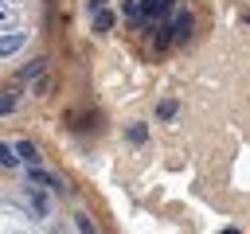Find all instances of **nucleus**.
Here are the masks:
<instances>
[{
    "label": "nucleus",
    "mask_w": 250,
    "mask_h": 234,
    "mask_svg": "<svg viewBox=\"0 0 250 234\" xmlns=\"http://www.w3.org/2000/svg\"><path fill=\"white\" fill-rule=\"evenodd\" d=\"M191 27H195V16H191L188 8H180V12L172 16V23H168L172 43H188V39H191Z\"/></svg>",
    "instance_id": "nucleus-1"
},
{
    "label": "nucleus",
    "mask_w": 250,
    "mask_h": 234,
    "mask_svg": "<svg viewBox=\"0 0 250 234\" xmlns=\"http://www.w3.org/2000/svg\"><path fill=\"white\" fill-rule=\"evenodd\" d=\"M31 187H39V191H62V179H55L51 172H43V168H31Z\"/></svg>",
    "instance_id": "nucleus-2"
},
{
    "label": "nucleus",
    "mask_w": 250,
    "mask_h": 234,
    "mask_svg": "<svg viewBox=\"0 0 250 234\" xmlns=\"http://www.w3.org/2000/svg\"><path fill=\"white\" fill-rule=\"evenodd\" d=\"M168 12H172V0H141V16H148V20H160Z\"/></svg>",
    "instance_id": "nucleus-3"
},
{
    "label": "nucleus",
    "mask_w": 250,
    "mask_h": 234,
    "mask_svg": "<svg viewBox=\"0 0 250 234\" xmlns=\"http://www.w3.org/2000/svg\"><path fill=\"white\" fill-rule=\"evenodd\" d=\"M113 20H117V16H113L109 8H102V12H94V31H98V35H105V31L113 27Z\"/></svg>",
    "instance_id": "nucleus-4"
},
{
    "label": "nucleus",
    "mask_w": 250,
    "mask_h": 234,
    "mask_svg": "<svg viewBox=\"0 0 250 234\" xmlns=\"http://www.w3.org/2000/svg\"><path fill=\"white\" fill-rule=\"evenodd\" d=\"M168 43H172V31H168V23H156V27H152V47H156V51H164Z\"/></svg>",
    "instance_id": "nucleus-5"
},
{
    "label": "nucleus",
    "mask_w": 250,
    "mask_h": 234,
    "mask_svg": "<svg viewBox=\"0 0 250 234\" xmlns=\"http://www.w3.org/2000/svg\"><path fill=\"white\" fill-rule=\"evenodd\" d=\"M20 47H23V31H12V35L0 39V55H12V51H20Z\"/></svg>",
    "instance_id": "nucleus-6"
},
{
    "label": "nucleus",
    "mask_w": 250,
    "mask_h": 234,
    "mask_svg": "<svg viewBox=\"0 0 250 234\" xmlns=\"http://www.w3.org/2000/svg\"><path fill=\"white\" fill-rule=\"evenodd\" d=\"M43 66H47V58H31V62L20 70V78H23V82H27V78H39V74H43Z\"/></svg>",
    "instance_id": "nucleus-7"
},
{
    "label": "nucleus",
    "mask_w": 250,
    "mask_h": 234,
    "mask_svg": "<svg viewBox=\"0 0 250 234\" xmlns=\"http://www.w3.org/2000/svg\"><path fill=\"white\" fill-rule=\"evenodd\" d=\"M16 152H20V160H27V164H39V148H35L31 140H23V144H16Z\"/></svg>",
    "instance_id": "nucleus-8"
},
{
    "label": "nucleus",
    "mask_w": 250,
    "mask_h": 234,
    "mask_svg": "<svg viewBox=\"0 0 250 234\" xmlns=\"http://www.w3.org/2000/svg\"><path fill=\"white\" fill-rule=\"evenodd\" d=\"M176 109H180V105H176L172 98H164V101L156 105V117H160V121H168V117H176Z\"/></svg>",
    "instance_id": "nucleus-9"
},
{
    "label": "nucleus",
    "mask_w": 250,
    "mask_h": 234,
    "mask_svg": "<svg viewBox=\"0 0 250 234\" xmlns=\"http://www.w3.org/2000/svg\"><path fill=\"white\" fill-rule=\"evenodd\" d=\"M31 207H35L39 214H47V195H43L39 187H31Z\"/></svg>",
    "instance_id": "nucleus-10"
},
{
    "label": "nucleus",
    "mask_w": 250,
    "mask_h": 234,
    "mask_svg": "<svg viewBox=\"0 0 250 234\" xmlns=\"http://www.w3.org/2000/svg\"><path fill=\"white\" fill-rule=\"evenodd\" d=\"M74 226H78V234H98V230H94V222H90L86 214H74Z\"/></svg>",
    "instance_id": "nucleus-11"
},
{
    "label": "nucleus",
    "mask_w": 250,
    "mask_h": 234,
    "mask_svg": "<svg viewBox=\"0 0 250 234\" xmlns=\"http://www.w3.org/2000/svg\"><path fill=\"white\" fill-rule=\"evenodd\" d=\"M145 136H148V129H145V125H129V140H133V144H141Z\"/></svg>",
    "instance_id": "nucleus-12"
},
{
    "label": "nucleus",
    "mask_w": 250,
    "mask_h": 234,
    "mask_svg": "<svg viewBox=\"0 0 250 234\" xmlns=\"http://www.w3.org/2000/svg\"><path fill=\"white\" fill-rule=\"evenodd\" d=\"M16 160H20V156H12V148H8L4 140H0V164H4V168H12Z\"/></svg>",
    "instance_id": "nucleus-13"
},
{
    "label": "nucleus",
    "mask_w": 250,
    "mask_h": 234,
    "mask_svg": "<svg viewBox=\"0 0 250 234\" xmlns=\"http://www.w3.org/2000/svg\"><path fill=\"white\" fill-rule=\"evenodd\" d=\"M16 109V98L12 94H0V113H12Z\"/></svg>",
    "instance_id": "nucleus-14"
},
{
    "label": "nucleus",
    "mask_w": 250,
    "mask_h": 234,
    "mask_svg": "<svg viewBox=\"0 0 250 234\" xmlns=\"http://www.w3.org/2000/svg\"><path fill=\"white\" fill-rule=\"evenodd\" d=\"M86 8H90V16H94V12H102V8H105V0H86Z\"/></svg>",
    "instance_id": "nucleus-15"
}]
</instances>
